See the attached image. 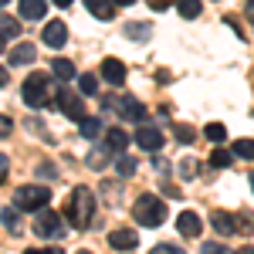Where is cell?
<instances>
[{
  "label": "cell",
  "instance_id": "6da1fadb",
  "mask_svg": "<svg viewBox=\"0 0 254 254\" xmlns=\"http://www.w3.org/2000/svg\"><path fill=\"white\" fill-rule=\"evenodd\" d=\"M64 217L75 231H88L92 227V217H95V193L88 187H75L71 196L64 200Z\"/></svg>",
  "mask_w": 254,
  "mask_h": 254
},
{
  "label": "cell",
  "instance_id": "7a4b0ae2",
  "mask_svg": "<svg viewBox=\"0 0 254 254\" xmlns=\"http://www.w3.org/2000/svg\"><path fill=\"white\" fill-rule=\"evenodd\" d=\"M20 95H24V102H27L31 109H44L48 102H58V88H55L51 75H41V71H34V75H27V78H24V85H20Z\"/></svg>",
  "mask_w": 254,
  "mask_h": 254
},
{
  "label": "cell",
  "instance_id": "3957f363",
  "mask_svg": "<svg viewBox=\"0 0 254 254\" xmlns=\"http://www.w3.org/2000/svg\"><path fill=\"white\" fill-rule=\"evenodd\" d=\"M132 217H136L139 227H159L170 214H166V203H163L156 193H142L136 203H132Z\"/></svg>",
  "mask_w": 254,
  "mask_h": 254
},
{
  "label": "cell",
  "instance_id": "277c9868",
  "mask_svg": "<svg viewBox=\"0 0 254 254\" xmlns=\"http://www.w3.org/2000/svg\"><path fill=\"white\" fill-rule=\"evenodd\" d=\"M48 200H51V190L48 187H38V183H27V187H17L14 190V207L17 210H44L48 207Z\"/></svg>",
  "mask_w": 254,
  "mask_h": 254
},
{
  "label": "cell",
  "instance_id": "5b68a950",
  "mask_svg": "<svg viewBox=\"0 0 254 254\" xmlns=\"http://www.w3.org/2000/svg\"><path fill=\"white\" fill-rule=\"evenodd\" d=\"M34 234L38 237H58L61 234V217L55 214V210H38V217H34Z\"/></svg>",
  "mask_w": 254,
  "mask_h": 254
},
{
  "label": "cell",
  "instance_id": "8992f818",
  "mask_svg": "<svg viewBox=\"0 0 254 254\" xmlns=\"http://www.w3.org/2000/svg\"><path fill=\"white\" fill-rule=\"evenodd\" d=\"M163 142H166V136L159 132L156 126H139V129H136V146H139V149H146V153H159Z\"/></svg>",
  "mask_w": 254,
  "mask_h": 254
},
{
  "label": "cell",
  "instance_id": "52a82bcc",
  "mask_svg": "<svg viewBox=\"0 0 254 254\" xmlns=\"http://www.w3.org/2000/svg\"><path fill=\"white\" fill-rule=\"evenodd\" d=\"M116 112H119L122 119H126V122H139V126L146 122V105H142L139 98H132V95H126V98H122Z\"/></svg>",
  "mask_w": 254,
  "mask_h": 254
},
{
  "label": "cell",
  "instance_id": "ba28073f",
  "mask_svg": "<svg viewBox=\"0 0 254 254\" xmlns=\"http://www.w3.org/2000/svg\"><path fill=\"white\" fill-rule=\"evenodd\" d=\"M41 38H44V44H48V48H61V44L68 41V24H64V20H48Z\"/></svg>",
  "mask_w": 254,
  "mask_h": 254
},
{
  "label": "cell",
  "instance_id": "9c48e42d",
  "mask_svg": "<svg viewBox=\"0 0 254 254\" xmlns=\"http://www.w3.org/2000/svg\"><path fill=\"white\" fill-rule=\"evenodd\" d=\"M176 227H180L183 237H200L203 220H200V214H193V210H183V214H176Z\"/></svg>",
  "mask_w": 254,
  "mask_h": 254
},
{
  "label": "cell",
  "instance_id": "30bf717a",
  "mask_svg": "<svg viewBox=\"0 0 254 254\" xmlns=\"http://www.w3.org/2000/svg\"><path fill=\"white\" fill-rule=\"evenodd\" d=\"M58 109L64 112L68 119H75V122H81L85 119V105H81L78 95H68V92H58Z\"/></svg>",
  "mask_w": 254,
  "mask_h": 254
},
{
  "label": "cell",
  "instance_id": "8fae6325",
  "mask_svg": "<svg viewBox=\"0 0 254 254\" xmlns=\"http://www.w3.org/2000/svg\"><path fill=\"white\" fill-rule=\"evenodd\" d=\"M98 71H102V78L109 81V85H122V81H126V75H129V71H126V64H122L119 58H105Z\"/></svg>",
  "mask_w": 254,
  "mask_h": 254
},
{
  "label": "cell",
  "instance_id": "7c38bea8",
  "mask_svg": "<svg viewBox=\"0 0 254 254\" xmlns=\"http://www.w3.org/2000/svg\"><path fill=\"white\" fill-rule=\"evenodd\" d=\"M210 227H214L217 234L231 237V234H237V217H231L227 210H214L210 214Z\"/></svg>",
  "mask_w": 254,
  "mask_h": 254
},
{
  "label": "cell",
  "instance_id": "4fadbf2b",
  "mask_svg": "<svg viewBox=\"0 0 254 254\" xmlns=\"http://www.w3.org/2000/svg\"><path fill=\"white\" fill-rule=\"evenodd\" d=\"M109 244H112L116 251H132L139 244V237H136V231H129V227H119V231L109 234Z\"/></svg>",
  "mask_w": 254,
  "mask_h": 254
},
{
  "label": "cell",
  "instance_id": "5bb4252c",
  "mask_svg": "<svg viewBox=\"0 0 254 254\" xmlns=\"http://www.w3.org/2000/svg\"><path fill=\"white\" fill-rule=\"evenodd\" d=\"M132 139H136V136H129V132L119 126V129H109V132H105V146H109V149L119 156V153H126V146H129Z\"/></svg>",
  "mask_w": 254,
  "mask_h": 254
},
{
  "label": "cell",
  "instance_id": "9a60e30c",
  "mask_svg": "<svg viewBox=\"0 0 254 254\" xmlns=\"http://www.w3.org/2000/svg\"><path fill=\"white\" fill-rule=\"evenodd\" d=\"M34 58H38V48L34 44H14V51L7 55L10 64H34Z\"/></svg>",
  "mask_w": 254,
  "mask_h": 254
},
{
  "label": "cell",
  "instance_id": "2e32d148",
  "mask_svg": "<svg viewBox=\"0 0 254 254\" xmlns=\"http://www.w3.org/2000/svg\"><path fill=\"white\" fill-rule=\"evenodd\" d=\"M85 7H88V14H95L98 20H112V14H116V0H85Z\"/></svg>",
  "mask_w": 254,
  "mask_h": 254
},
{
  "label": "cell",
  "instance_id": "e0dca14e",
  "mask_svg": "<svg viewBox=\"0 0 254 254\" xmlns=\"http://www.w3.org/2000/svg\"><path fill=\"white\" fill-rule=\"evenodd\" d=\"M44 14H48V0H20V17L41 20Z\"/></svg>",
  "mask_w": 254,
  "mask_h": 254
},
{
  "label": "cell",
  "instance_id": "ac0fdd59",
  "mask_svg": "<svg viewBox=\"0 0 254 254\" xmlns=\"http://www.w3.org/2000/svg\"><path fill=\"white\" fill-rule=\"evenodd\" d=\"M78 126H81V136H85V139H98V136H105V126H102V119L85 116Z\"/></svg>",
  "mask_w": 254,
  "mask_h": 254
},
{
  "label": "cell",
  "instance_id": "d6986e66",
  "mask_svg": "<svg viewBox=\"0 0 254 254\" xmlns=\"http://www.w3.org/2000/svg\"><path fill=\"white\" fill-rule=\"evenodd\" d=\"M51 71H55L61 81H71L75 75H78V71H75V64H71L68 58H55V61H51Z\"/></svg>",
  "mask_w": 254,
  "mask_h": 254
},
{
  "label": "cell",
  "instance_id": "ffe728a7",
  "mask_svg": "<svg viewBox=\"0 0 254 254\" xmlns=\"http://www.w3.org/2000/svg\"><path fill=\"white\" fill-rule=\"evenodd\" d=\"M176 10H180L187 20H193V17H200L203 3H200V0H176Z\"/></svg>",
  "mask_w": 254,
  "mask_h": 254
},
{
  "label": "cell",
  "instance_id": "44dd1931",
  "mask_svg": "<svg viewBox=\"0 0 254 254\" xmlns=\"http://www.w3.org/2000/svg\"><path fill=\"white\" fill-rule=\"evenodd\" d=\"M234 163V149H214L210 153V166H217V170H227Z\"/></svg>",
  "mask_w": 254,
  "mask_h": 254
},
{
  "label": "cell",
  "instance_id": "7402d4cb",
  "mask_svg": "<svg viewBox=\"0 0 254 254\" xmlns=\"http://www.w3.org/2000/svg\"><path fill=\"white\" fill-rule=\"evenodd\" d=\"M122 31H126V38H132V41H149V27H146V24H139V20L126 24Z\"/></svg>",
  "mask_w": 254,
  "mask_h": 254
},
{
  "label": "cell",
  "instance_id": "603a6c76",
  "mask_svg": "<svg viewBox=\"0 0 254 254\" xmlns=\"http://www.w3.org/2000/svg\"><path fill=\"white\" fill-rule=\"evenodd\" d=\"M109 153H112L109 146H105V149H92V153H88V166H92V170H105V166H109Z\"/></svg>",
  "mask_w": 254,
  "mask_h": 254
},
{
  "label": "cell",
  "instance_id": "cb8c5ba5",
  "mask_svg": "<svg viewBox=\"0 0 254 254\" xmlns=\"http://www.w3.org/2000/svg\"><path fill=\"white\" fill-rule=\"evenodd\" d=\"M116 173L119 176H132V173H136V159L126 156V153H119V156H116Z\"/></svg>",
  "mask_w": 254,
  "mask_h": 254
},
{
  "label": "cell",
  "instance_id": "d4e9b609",
  "mask_svg": "<svg viewBox=\"0 0 254 254\" xmlns=\"http://www.w3.org/2000/svg\"><path fill=\"white\" fill-rule=\"evenodd\" d=\"M196 163H200V159H193V156L180 159V166H176V170H180V176H183V180H193V176L200 173V166H196Z\"/></svg>",
  "mask_w": 254,
  "mask_h": 254
},
{
  "label": "cell",
  "instance_id": "484cf974",
  "mask_svg": "<svg viewBox=\"0 0 254 254\" xmlns=\"http://www.w3.org/2000/svg\"><path fill=\"white\" fill-rule=\"evenodd\" d=\"M231 149H234V156H241V159H254V139H237Z\"/></svg>",
  "mask_w": 254,
  "mask_h": 254
},
{
  "label": "cell",
  "instance_id": "4316f807",
  "mask_svg": "<svg viewBox=\"0 0 254 254\" xmlns=\"http://www.w3.org/2000/svg\"><path fill=\"white\" fill-rule=\"evenodd\" d=\"M0 27H3V44H7V41L14 38V34H20V24L14 17H10V14H3V20H0Z\"/></svg>",
  "mask_w": 254,
  "mask_h": 254
},
{
  "label": "cell",
  "instance_id": "83f0119b",
  "mask_svg": "<svg viewBox=\"0 0 254 254\" xmlns=\"http://www.w3.org/2000/svg\"><path fill=\"white\" fill-rule=\"evenodd\" d=\"M203 136L210 139V142H224V139H227V129H224L220 122H210V126L203 129Z\"/></svg>",
  "mask_w": 254,
  "mask_h": 254
},
{
  "label": "cell",
  "instance_id": "f1b7e54d",
  "mask_svg": "<svg viewBox=\"0 0 254 254\" xmlns=\"http://www.w3.org/2000/svg\"><path fill=\"white\" fill-rule=\"evenodd\" d=\"M193 139H196L193 126H187V122H180V126H176V142H183V146H190Z\"/></svg>",
  "mask_w": 254,
  "mask_h": 254
},
{
  "label": "cell",
  "instance_id": "f546056e",
  "mask_svg": "<svg viewBox=\"0 0 254 254\" xmlns=\"http://www.w3.org/2000/svg\"><path fill=\"white\" fill-rule=\"evenodd\" d=\"M78 92H81V95H95V92H98L95 75H81V78H78Z\"/></svg>",
  "mask_w": 254,
  "mask_h": 254
},
{
  "label": "cell",
  "instance_id": "4dcf8cb0",
  "mask_svg": "<svg viewBox=\"0 0 254 254\" xmlns=\"http://www.w3.org/2000/svg\"><path fill=\"white\" fill-rule=\"evenodd\" d=\"M237 231H241V234H251V231H254V217L248 214V210L237 214Z\"/></svg>",
  "mask_w": 254,
  "mask_h": 254
},
{
  "label": "cell",
  "instance_id": "1f68e13d",
  "mask_svg": "<svg viewBox=\"0 0 254 254\" xmlns=\"http://www.w3.org/2000/svg\"><path fill=\"white\" fill-rule=\"evenodd\" d=\"M102 196H105V203L116 207V203H119V187H116V183H102Z\"/></svg>",
  "mask_w": 254,
  "mask_h": 254
},
{
  "label": "cell",
  "instance_id": "d6a6232c",
  "mask_svg": "<svg viewBox=\"0 0 254 254\" xmlns=\"http://www.w3.org/2000/svg\"><path fill=\"white\" fill-rule=\"evenodd\" d=\"M200 254H231V251H227V244H214V241H203V244H200Z\"/></svg>",
  "mask_w": 254,
  "mask_h": 254
},
{
  "label": "cell",
  "instance_id": "836d02e7",
  "mask_svg": "<svg viewBox=\"0 0 254 254\" xmlns=\"http://www.w3.org/2000/svg\"><path fill=\"white\" fill-rule=\"evenodd\" d=\"M149 254H187L183 248H176V244H156Z\"/></svg>",
  "mask_w": 254,
  "mask_h": 254
},
{
  "label": "cell",
  "instance_id": "e575fe53",
  "mask_svg": "<svg viewBox=\"0 0 254 254\" xmlns=\"http://www.w3.org/2000/svg\"><path fill=\"white\" fill-rule=\"evenodd\" d=\"M3 227H7V231H17V214H14V207L3 210Z\"/></svg>",
  "mask_w": 254,
  "mask_h": 254
},
{
  "label": "cell",
  "instance_id": "d590c367",
  "mask_svg": "<svg viewBox=\"0 0 254 254\" xmlns=\"http://www.w3.org/2000/svg\"><path fill=\"white\" fill-rule=\"evenodd\" d=\"M38 176H44V180H55V176H58V166H51V163H41V166H38Z\"/></svg>",
  "mask_w": 254,
  "mask_h": 254
},
{
  "label": "cell",
  "instance_id": "8d00e7d4",
  "mask_svg": "<svg viewBox=\"0 0 254 254\" xmlns=\"http://www.w3.org/2000/svg\"><path fill=\"white\" fill-rule=\"evenodd\" d=\"M146 3H149V7H153V10H166V7H170V3H173V0H146Z\"/></svg>",
  "mask_w": 254,
  "mask_h": 254
},
{
  "label": "cell",
  "instance_id": "74e56055",
  "mask_svg": "<svg viewBox=\"0 0 254 254\" xmlns=\"http://www.w3.org/2000/svg\"><path fill=\"white\" fill-rule=\"evenodd\" d=\"M24 254H64L61 248H48V251H41V248H31V251H24Z\"/></svg>",
  "mask_w": 254,
  "mask_h": 254
},
{
  "label": "cell",
  "instance_id": "f35d334b",
  "mask_svg": "<svg viewBox=\"0 0 254 254\" xmlns=\"http://www.w3.org/2000/svg\"><path fill=\"white\" fill-rule=\"evenodd\" d=\"M234 254H254V244H244V248H237Z\"/></svg>",
  "mask_w": 254,
  "mask_h": 254
},
{
  "label": "cell",
  "instance_id": "ab89813d",
  "mask_svg": "<svg viewBox=\"0 0 254 254\" xmlns=\"http://www.w3.org/2000/svg\"><path fill=\"white\" fill-rule=\"evenodd\" d=\"M248 17L254 20V0H248Z\"/></svg>",
  "mask_w": 254,
  "mask_h": 254
},
{
  "label": "cell",
  "instance_id": "60d3db41",
  "mask_svg": "<svg viewBox=\"0 0 254 254\" xmlns=\"http://www.w3.org/2000/svg\"><path fill=\"white\" fill-rule=\"evenodd\" d=\"M119 7H132V3H136V0H116Z\"/></svg>",
  "mask_w": 254,
  "mask_h": 254
},
{
  "label": "cell",
  "instance_id": "b9f144b4",
  "mask_svg": "<svg viewBox=\"0 0 254 254\" xmlns=\"http://www.w3.org/2000/svg\"><path fill=\"white\" fill-rule=\"evenodd\" d=\"M55 3H58V7H68V3H71V0H55Z\"/></svg>",
  "mask_w": 254,
  "mask_h": 254
},
{
  "label": "cell",
  "instance_id": "7bdbcfd3",
  "mask_svg": "<svg viewBox=\"0 0 254 254\" xmlns=\"http://www.w3.org/2000/svg\"><path fill=\"white\" fill-rule=\"evenodd\" d=\"M251 187H254V173H251Z\"/></svg>",
  "mask_w": 254,
  "mask_h": 254
},
{
  "label": "cell",
  "instance_id": "ee69618b",
  "mask_svg": "<svg viewBox=\"0 0 254 254\" xmlns=\"http://www.w3.org/2000/svg\"><path fill=\"white\" fill-rule=\"evenodd\" d=\"M78 254H92V251H78Z\"/></svg>",
  "mask_w": 254,
  "mask_h": 254
},
{
  "label": "cell",
  "instance_id": "f6af8a7d",
  "mask_svg": "<svg viewBox=\"0 0 254 254\" xmlns=\"http://www.w3.org/2000/svg\"><path fill=\"white\" fill-rule=\"evenodd\" d=\"M0 3H10V0H0Z\"/></svg>",
  "mask_w": 254,
  "mask_h": 254
}]
</instances>
